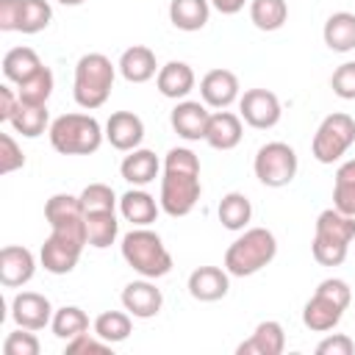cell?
Listing matches in <instances>:
<instances>
[{
  "label": "cell",
  "instance_id": "6da1fadb",
  "mask_svg": "<svg viewBox=\"0 0 355 355\" xmlns=\"http://www.w3.org/2000/svg\"><path fill=\"white\" fill-rule=\"evenodd\" d=\"M202 183H200V158L189 147H172L164 158V178H161V211L169 216H186L200 202Z\"/></svg>",
  "mask_w": 355,
  "mask_h": 355
},
{
  "label": "cell",
  "instance_id": "7a4b0ae2",
  "mask_svg": "<svg viewBox=\"0 0 355 355\" xmlns=\"http://www.w3.org/2000/svg\"><path fill=\"white\" fill-rule=\"evenodd\" d=\"M355 241V216L341 214L338 208H327L316 216L311 252L322 266H341L349 244Z\"/></svg>",
  "mask_w": 355,
  "mask_h": 355
},
{
  "label": "cell",
  "instance_id": "3957f363",
  "mask_svg": "<svg viewBox=\"0 0 355 355\" xmlns=\"http://www.w3.org/2000/svg\"><path fill=\"white\" fill-rule=\"evenodd\" d=\"M114 78H116V67L111 64L108 55H103V53L80 55L75 64V80H72L75 103L86 111L105 105V100L111 97V89H114Z\"/></svg>",
  "mask_w": 355,
  "mask_h": 355
},
{
  "label": "cell",
  "instance_id": "277c9868",
  "mask_svg": "<svg viewBox=\"0 0 355 355\" xmlns=\"http://www.w3.org/2000/svg\"><path fill=\"white\" fill-rule=\"evenodd\" d=\"M50 144L61 155H92L100 150L105 130L92 114H61L50 122Z\"/></svg>",
  "mask_w": 355,
  "mask_h": 355
},
{
  "label": "cell",
  "instance_id": "5b68a950",
  "mask_svg": "<svg viewBox=\"0 0 355 355\" xmlns=\"http://www.w3.org/2000/svg\"><path fill=\"white\" fill-rule=\"evenodd\" d=\"M122 258L141 277L158 280L172 272V255L164 239L150 227H133L122 236Z\"/></svg>",
  "mask_w": 355,
  "mask_h": 355
},
{
  "label": "cell",
  "instance_id": "8992f818",
  "mask_svg": "<svg viewBox=\"0 0 355 355\" xmlns=\"http://www.w3.org/2000/svg\"><path fill=\"white\" fill-rule=\"evenodd\" d=\"M277 255V239L266 227H247L225 252V269L233 277H250Z\"/></svg>",
  "mask_w": 355,
  "mask_h": 355
},
{
  "label": "cell",
  "instance_id": "52a82bcc",
  "mask_svg": "<svg viewBox=\"0 0 355 355\" xmlns=\"http://www.w3.org/2000/svg\"><path fill=\"white\" fill-rule=\"evenodd\" d=\"M355 144V119L344 111L327 114L311 141V153L319 164H336Z\"/></svg>",
  "mask_w": 355,
  "mask_h": 355
},
{
  "label": "cell",
  "instance_id": "ba28073f",
  "mask_svg": "<svg viewBox=\"0 0 355 355\" xmlns=\"http://www.w3.org/2000/svg\"><path fill=\"white\" fill-rule=\"evenodd\" d=\"M297 153L291 144L286 141H266L258 153H255V161H252V169H255V178L269 186V189H283L288 186L294 178H297Z\"/></svg>",
  "mask_w": 355,
  "mask_h": 355
},
{
  "label": "cell",
  "instance_id": "9c48e42d",
  "mask_svg": "<svg viewBox=\"0 0 355 355\" xmlns=\"http://www.w3.org/2000/svg\"><path fill=\"white\" fill-rule=\"evenodd\" d=\"M83 247H86V241L50 230V236L44 239V244L39 250V261H42L44 272H50V275H69L78 266Z\"/></svg>",
  "mask_w": 355,
  "mask_h": 355
},
{
  "label": "cell",
  "instance_id": "30bf717a",
  "mask_svg": "<svg viewBox=\"0 0 355 355\" xmlns=\"http://www.w3.org/2000/svg\"><path fill=\"white\" fill-rule=\"evenodd\" d=\"M239 116L255 130H269V128H275L280 122L283 108H280V100H277L275 92H269V89H247L239 97Z\"/></svg>",
  "mask_w": 355,
  "mask_h": 355
},
{
  "label": "cell",
  "instance_id": "8fae6325",
  "mask_svg": "<svg viewBox=\"0 0 355 355\" xmlns=\"http://www.w3.org/2000/svg\"><path fill=\"white\" fill-rule=\"evenodd\" d=\"M53 305L44 294L39 291H19L11 300V319L17 322V327H28V330H44L53 322Z\"/></svg>",
  "mask_w": 355,
  "mask_h": 355
},
{
  "label": "cell",
  "instance_id": "7c38bea8",
  "mask_svg": "<svg viewBox=\"0 0 355 355\" xmlns=\"http://www.w3.org/2000/svg\"><path fill=\"white\" fill-rule=\"evenodd\" d=\"M208 119H211V111H208L205 103H200V100H178V105H175L172 114H169L172 130H175L180 139H186V141H200V139H205Z\"/></svg>",
  "mask_w": 355,
  "mask_h": 355
},
{
  "label": "cell",
  "instance_id": "4fadbf2b",
  "mask_svg": "<svg viewBox=\"0 0 355 355\" xmlns=\"http://www.w3.org/2000/svg\"><path fill=\"white\" fill-rule=\"evenodd\" d=\"M239 92H241L239 78L230 69H211L200 80V97L211 108H230L241 97Z\"/></svg>",
  "mask_w": 355,
  "mask_h": 355
},
{
  "label": "cell",
  "instance_id": "5bb4252c",
  "mask_svg": "<svg viewBox=\"0 0 355 355\" xmlns=\"http://www.w3.org/2000/svg\"><path fill=\"white\" fill-rule=\"evenodd\" d=\"M36 272V258L28 247L8 244L0 250V283L6 288H19L25 286Z\"/></svg>",
  "mask_w": 355,
  "mask_h": 355
},
{
  "label": "cell",
  "instance_id": "9a60e30c",
  "mask_svg": "<svg viewBox=\"0 0 355 355\" xmlns=\"http://www.w3.org/2000/svg\"><path fill=\"white\" fill-rule=\"evenodd\" d=\"M105 139L114 150H122V153H130L141 144L144 139V122L139 114L133 111H114L105 122Z\"/></svg>",
  "mask_w": 355,
  "mask_h": 355
},
{
  "label": "cell",
  "instance_id": "2e32d148",
  "mask_svg": "<svg viewBox=\"0 0 355 355\" xmlns=\"http://www.w3.org/2000/svg\"><path fill=\"white\" fill-rule=\"evenodd\" d=\"M122 305L136 319H153L164 305V294L161 288H155V283H150V277L133 280L122 288Z\"/></svg>",
  "mask_w": 355,
  "mask_h": 355
},
{
  "label": "cell",
  "instance_id": "e0dca14e",
  "mask_svg": "<svg viewBox=\"0 0 355 355\" xmlns=\"http://www.w3.org/2000/svg\"><path fill=\"white\" fill-rule=\"evenodd\" d=\"M230 288V272L219 266H197L189 275V294L200 302H216Z\"/></svg>",
  "mask_w": 355,
  "mask_h": 355
},
{
  "label": "cell",
  "instance_id": "ac0fdd59",
  "mask_svg": "<svg viewBox=\"0 0 355 355\" xmlns=\"http://www.w3.org/2000/svg\"><path fill=\"white\" fill-rule=\"evenodd\" d=\"M344 311L347 308H341L336 300H330L327 294H322V291H313V297L305 302V308H302V324L308 327V330H313V333H327V330H333L338 322H341V316H344Z\"/></svg>",
  "mask_w": 355,
  "mask_h": 355
},
{
  "label": "cell",
  "instance_id": "d6986e66",
  "mask_svg": "<svg viewBox=\"0 0 355 355\" xmlns=\"http://www.w3.org/2000/svg\"><path fill=\"white\" fill-rule=\"evenodd\" d=\"M283 349H286V333L283 324L275 319L261 322L252 330V336L236 347L239 355H280Z\"/></svg>",
  "mask_w": 355,
  "mask_h": 355
},
{
  "label": "cell",
  "instance_id": "ffe728a7",
  "mask_svg": "<svg viewBox=\"0 0 355 355\" xmlns=\"http://www.w3.org/2000/svg\"><path fill=\"white\" fill-rule=\"evenodd\" d=\"M197 78H194V69L186 64V61H166L158 75H155V86L164 97L169 100H186L189 92L194 89Z\"/></svg>",
  "mask_w": 355,
  "mask_h": 355
},
{
  "label": "cell",
  "instance_id": "44dd1931",
  "mask_svg": "<svg viewBox=\"0 0 355 355\" xmlns=\"http://www.w3.org/2000/svg\"><path fill=\"white\" fill-rule=\"evenodd\" d=\"M158 211H161V202H155V197L141 186H133L119 197V214L133 227H147L150 222H155Z\"/></svg>",
  "mask_w": 355,
  "mask_h": 355
},
{
  "label": "cell",
  "instance_id": "7402d4cb",
  "mask_svg": "<svg viewBox=\"0 0 355 355\" xmlns=\"http://www.w3.org/2000/svg\"><path fill=\"white\" fill-rule=\"evenodd\" d=\"M241 122H244V119H241L239 114L219 108V111L211 114V119H208L205 141H208L214 150H233V147L241 141V136H244Z\"/></svg>",
  "mask_w": 355,
  "mask_h": 355
},
{
  "label": "cell",
  "instance_id": "603a6c76",
  "mask_svg": "<svg viewBox=\"0 0 355 355\" xmlns=\"http://www.w3.org/2000/svg\"><path fill=\"white\" fill-rule=\"evenodd\" d=\"M119 75L128 80V83H147L150 78L158 75V64H155V53L144 44H133L128 47L122 55H119Z\"/></svg>",
  "mask_w": 355,
  "mask_h": 355
},
{
  "label": "cell",
  "instance_id": "cb8c5ba5",
  "mask_svg": "<svg viewBox=\"0 0 355 355\" xmlns=\"http://www.w3.org/2000/svg\"><path fill=\"white\" fill-rule=\"evenodd\" d=\"M158 172H161L158 155H155L153 150H144V147L130 150V153L122 158V164H119V175H122L130 186H147V183H153V180L158 178Z\"/></svg>",
  "mask_w": 355,
  "mask_h": 355
},
{
  "label": "cell",
  "instance_id": "d4e9b609",
  "mask_svg": "<svg viewBox=\"0 0 355 355\" xmlns=\"http://www.w3.org/2000/svg\"><path fill=\"white\" fill-rule=\"evenodd\" d=\"M211 17V0H172L169 3V22L178 31L194 33L208 25Z\"/></svg>",
  "mask_w": 355,
  "mask_h": 355
},
{
  "label": "cell",
  "instance_id": "484cf974",
  "mask_svg": "<svg viewBox=\"0 0 355 355\" xmlns=\"http://www.w3.org/2000/svg\"><path fill=\"white\" fill-rule=\"evenodd\" d=\"M322 39L333 53H349L355 50V14L352 11H336L327 17L322 28Z\"/></svg>",
  "mask_w": 355,
  "mask_h": 355
},
{
  "label": "cell",
  "instance_id": "4316f807",
  "mask_svg": "<svg viewBox=\"0 0 355 355\" xmlns=\"http://www.w3.org/2000/svg\"><path fill=\"white\" fill-rule=\"evenodd\" d=\"M42 58L33 47H11L6 55H3V75L8 83H22L28 80L31 75H36L42 69Z\"/></svg>",
  "mask_w": 355,
  "mask_h": 355
},
{
  "label": "cell",
  "instance_id": "83f0119b",
  "mask_svg": "<svg viewBox=\"0 0 355 355\" xmlns=\"http://www.w3.org/2000/svg\"><path fill=\"white\" fill-rule=\"evenodd\" d=\"M216 216L222 222V227L227 230H244L252 219V205L247 200V194L241 191H227L222 200H219V208H216Z\"/></svg>",
  "mask_w": 355,
  "mask_h": 355
},
{
  "label": "cell",
  "instance_id": "f1b7e54d",
  "mask_svg": "<svg viewBox=\"0 0 355 355\" xmlns=\"http://www.w3.org/2000/svg\"><path fill=\"white\" fill-rule=\"evenodd\" d=\"M17 133H22L25 139H36L44 130H50V114L47 105H31V103H19L11 122H8Z\"/></svg>",
  "mask_w": 355,
  "mask_h": 355
},
{
  "label": "cell",
  "instance_id": "f546056e",
  "mask_svg": "<svg viewBox=\"0 0 355 355\" xmlns=\"http://www.w3.org/2000/svg\"><path fill=\"white\" fill-rule=\"evenodd\" d=\"M116 233H119V222H116V214L114 211L86 214V239H89V247L105 250V247H111L116 241Z\"/></svg>",
  "mask_w": 355,
  "mask_h": 355
},
{
  "label": "cell",
  "instance_id": "4dcf8cb0",
  "mask_svg": "<svg viewBox=\"0 0 355 355\" xmlns=\"http://www.w3.org/2000/svg\"><path fill=\"white\" fill-rule=\"evenodd\" d=\"M250 19L258 31H280L288 19L286 0H250Z\"/></svg>",
  "mask_w": 355,
  "mask_h": 355
},
{
  "label": "cell",
  "instance_id": "1f68e13d",
  "mask_svg": "<svg viewBox=\"0 0 355 355\" xmlns=\"http://www.w3.org/2000/svg\"><path fill=\"white\" fill-rule=\"evenodd\" d=\"M333 208H338L341 214L355 216V158L344 161L336 169V180H333Z\"/></svg>",
  "mask_w": 355,
  "mask_h": 355
},
{
  "label": "cell",
  "instance_id": "d6a6232c",
  "mask_svg": "<svg viewBox=\"0 0 355 355\" xmlns=\"http://www.w3.org/2000/svg\"><path fill=\"white\" fill-rule=\"evenodd\" d=\"M50 327H53V336H55V338L69 341V338H75V336H80V333H89V316H86V311H80L78 305H64V308H58V311L53 313Z\"/></svg>",
  "mask_w": 355,
  "mask_h": 355
},
{
  "label": "cell",
  "instance_id": "836d02e7",
  "mask_svg": "<svg viewBox=\"0 0 355 355\" xmlns=\"http://www.w3.org/2000/svg\"><path fill=\"white\" fill-rule=\"evenodd\" d=\"M92 327H94V333H97L103 341L119 344V341H125V338L130 336L133 322H130V313H125V311H103V313L94 319Z\"/></svg>",
  "mask_w": 355,
  "mask_h": 355
},
{
  "label": "cell",
  "instance_id": "e575fe53",
  "mask_svg": "<svg viewBox=\"0 0 355 355\" xmlns=\"http://www.w3.org/2000/svg\"><path fill=\"white\" fill-rule=\"evenodd\" d=\"M53 86H55V80H53L50 67H42L36 75H31L28 80H22V83L17 86V97H19V103L47 105V100H50V94H53Z\"/></svg>",
  "mask_w": 355,
  "mask_h": 355
},
{
  "label": "cell",
  "instance_id": "d590c367",
  "mask_svg": "<svg viewBox=\"0 0 355 355\" xmlns=\"http://www.w3.org/2000/svg\"><path fill=\"white\" fill-rule=\"evenodd\" d=\"M53 8L47 0H22V17H19V33H39L50 25Z\"/></svg>",
  "mask_w": 355,
  "mask_h": 355
},
{
  "label": "cell",
  "instance_id": "8d00e7d4",
  "mask_svg": "<svg viewBox=\"0 0 355 355\" xmlns=\"http://www.w3.org/2000/svg\"><path fill=\"white\" fill-rule=\"evenodd\" d=\"M80 202H83V211H86V214H94V211H114V208L119 205L114 189L105 186V183H89V186L80 191Z\"/></svg>",
  "mask_w": 355,
  "mask_h": 355
},
{
  "label": "cell",
  "instance_id": "74e56055",
  "mask_svg": "<svg viewBox=\"0 0 355 355\" xmlns=\"http://www.w3.org/2000/svg\"><path fill=\"white\" fill-rule=\"evenodd\" d=\"M33 333L36 330H28V327H17L14 333H8L3 341V355H39L42 344Z\"/></svg>",
  "mask_w": 355,
  "mask_h": 355
},
{
  "label": "cell",
  "instance_id": "f35d334b",
  "mask_svg": "<svg viewBox=\"0 0 355 355\" xmlns=\"http://www.w3.org/2000/svg\"><path fill=\"white\" fill-rule=\"evenodd\" d=\"M25 166V153L22 147L14 141L11 133H0V172L3 175H11L17 169Z\"/></svg>",
  "mask_w": 355,
  "mask_h": 355
},
{
  "label": "cell",
  "instance_id": "ab89813d",
  "mask_svg": "<svg viewBox=\"0 0 355 355\" xmlns=\"http://www.w3.org/2000/svg\"><path fill=\"white\" fill-rule=\"evenodd\" d=\"M330 89L341 100H355V61H344L341 67H336L330 78Z\"/></svg>",
  "mask_w": 355,
  "mask_h": 355
},
{
  "label": "cell",
  "instance_id": "60d3db41",
  "mask_svg": "<svg viewBox=\"0 0 355 355\" xmlns=\"http://www.w3.org/2000/svg\"><path fill=\"white\" fill-rule=\"evenodd\" d=\"M352 352H355V341L344 333H333L316 344V355H352Z\"/></svg>",
  "mask_w": 355,
  "mask_h": 355
},
{
  "label": "cell",
  "instance_id": "b9f144b4",
  "mask_svg": "<svg viewBox=\"0 0 355 355\" xmlns=\"http://www.w3.org/2000/svg\"><path fill=\"white\" fill-rule=\"evenodd\" d=\"M108 349H111V344L103 341L97 333H94V336L80 333V336H75V338L67 341V352H69V355H75V352H108Z\"/></svg>",
  "mask_w": 355,
  "mask_h": 355
},
{
  "label": "cell",
  "instance_id": "7bdbcfd3",
  "mask_svg": "<svg viewBox=\"0 0 355 355\" xmlns=\"http://www.w3.org/2000/svg\"><path fill=\"white\" fill-rule=\"evenodd\" d=\"M22 0H0V31H19Z\"/></svg>",
  "mask_w": 355,
  "mask_h": 355
},
{
  "label": "cell",
  "instance_id": "ee69618b",
  "mask_svg": "<svg viewBox=\"0 0 355 355\" xmlns=\"http://www.w3.org/2000/svg\"><path fill=\"white\" fill-rule=\"evenodd\" d=\"M17 105H19L17 92L11 86H0V122H11Z\"/></svg>",
  "mask_w": 355,
  "mask_h": 355
},
{
  "label": "cell",
  "instance_id": "f6af8a7d",
  "mask_svg": "<svg viewBox=\"0 0 355 355\" xmlns=\"http://www.w3.org/2000/svg\"><path fill=\"white\" fill-rule=\"evenodd\" d=\"M247 0H211V6L219 11V14H239L244 8Z\"/></svg>",
  "mask_w": 355,
  "mask_h": 355
},
{
  "label": "cell",
  "instance_id": "bcb514c9",
  "mask_svg": "<svg viewBox=\"0 0 355 355\" xmlns=\"http://www.w3.org/2000/svg\"><path fill=\"white\" fill-rule=\"evenodd\" d=\"M58 3H64V6H80V3H86V0H58Z\"/></svg>",
  "mask_w": 355,
  "mask_h": 355
}]
</instances>
